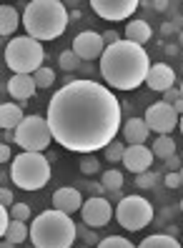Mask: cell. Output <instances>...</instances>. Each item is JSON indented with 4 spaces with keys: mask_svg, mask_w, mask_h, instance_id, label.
<instances>
[{
    "mask_svg": "<svg viewBox=\"0 0 183 248\" xmlns=\"http://www.w3.org/2000/svg\"><path fill=\"white\" fill-rule=\"evenodd\" d=\"M70 13L61 0H33L25 3L23 10V28L35 40H55L65 33Z\"/></svg>",
    "mask_w": 183,
    "mask_h": 248,
    "instance_id": "obj_3",
    "label": "cell"
},
{
    "mask_svg": "<svg viewBox=\"0 0 183 248\" xmlns=\"http://www.w3.org/2000/svg\"><path fill=\"white\" fill-rule=\"evenodd\" d=\"M53 140V130L46 115H25V121L15 128L13 143L18 145L23 153H43Z\"/></svg>",
    "mask_w": 183,
    "mask_h": 248,
    "instance_id": "obj_7",
    "label": "cell"
},
{
    "mask_svg": "<svg viewBox=\"0 0 183 248\" xmlns=\"http://www.w3.org/2000/svg\"><path fill=\"white\" fill-rule=\"evenodd\" d=\"M178 100H181V91H178V88H171V91L163 93V103H168V106L178 103Z\"/></svg>",
    "mask_w": 183,
    "mask_h": 248,
    "instance_id": "obj_36",
    "label": "cell"
},
{
    "mask_svg": "<svg viewBox=\"0 0 183 248\" xmlns=\"http://www.w3.org/2000/svg\"><path fill=\"white\" fill-rule=\"evenodd\" d=\"M178 91H181V98H183V83H181V85H178Z\"/></svg>",
    "mask_w": 183,
    "mask_h": 248,
    "instance_id": "obj_47",
    "label": "cell"
},
{
    "mask_svg": "<svg viewBox=\"0 0 183 248\" xmlns=\"http://www.w3.org/2000/svg\"><path fill=\"white\" fill-rule=\"evenodd\" d=\"M80 248H91V246H80Z\"/></svg>",
    "mask_w": 183,
    "mask_h": 248,
    "instance_id": "obj_49",
    "label": "cell"
},
{
    "mask_svg": "<svg viewBox=\"0 0 183 248\" xmlns=\"http://www.w3.org/2000/svg\"><path fill=\"white\" fill-rule=\"evenodd\" d=\"M78 236H83V238H86V243H101V241H98V233H93V228H88L86 223H83V226H78Z\"/></svg>",
    "mask_w": 183,
    "mask_h": 248,
    "instance_id": "obj_32",
    "label": "cell"
},
{
    "mask_svg": "<svg viewBox=\"0 0 183 248\" xmlns=\"http://www.w3.org/2000/svg\"><path fill=\"white\" fill-rule=\"evenodd\" d=\"M123 153H125V143L123 140H113L108 145V148L103 151V155H106V160H110V163H123Z\"/></svg>",
    "mask_w": 183,
    "mask_h": 248,
    "instance_id": "obj_26",
    "label": "cell"
},
{
    "mask_svg": "<svg viewBox=\"0 0 183 248\" xmlns=\"http://www.w3.org/2000/svg\"><path fill=\"white\" fill-rule=\"evenodd\" d=\"M0 248H15V246H13L10 241H5V238H3V246H0Z\"/></svg>",
    "mask_w": 183,
    "mask_h": 248,
    "instance_id": "obj_43",
    "label": "cell"
},
{
    "mask_svg": "<svg viewBox=\"0 0 183 248\" xmlns=\"http://www.w3.org/2000/svg\"><path fill=\"white\" fill-rule=\"evenodd\" d=\"M78 238V226L68 213L43 211L30 221V243L33 248H73Z\"/></svg>",
    "mask_w": 183,
    "mask_h": 248,
    "instance_id": "obj_4",
    "label": "cell"
},
{
    "mask_svg": "<svg viewBox=\"0 0 183 248\" xmlns=\"http://www.w3.org/2000/svg\"><path fill=\"white\" fill-rule=\"evenodd\" d=\"M138 248H183V243L176 236H168V233H153V236H146L140 241Z\"/></svg>",
    "mask_w": 183,
    "mask_h": 248,
    "instance_id": "obj_21",
    "label": "cell"
},
{
    "mask_svg": "<svg viewBox=\"0 0 183 248\" xmlns=\"http://www.w3.org/2000/svg\"><path fill=\"white\" fill-rule=\"evenodd\" d=\"M153 8H156V10H166L168 3H166V0H158V3H153Z\"/></svg>",
    "mask_w": 183,
    "mask_h": 248,
    "instance_id": "obj_42",
    "label": "cell"
},
{
    "mask_svg": "<svg viewBox=\"0 0 183 248\" xmlns=\"http://www.w3.org/2000/svg\"><path fill=\"white\" fill-rule=\"evenodd\" d=\"M166 186L168 188H181V173H166Z\"/></svg>",
    "mask_w": 183,
    "mask_h": 248,
    "instance_id": "obj_37",
    "label": "cell"
},
{
    "mask_svg": "<svg viewBox=\"0 0 183 248\" xmlns=\"http://www.w3.org/2000/svg\"><path fill=\"white\" fill-rule=\"evenodd\" d=\"M151 73V58L143 46H136L131 40H121L116 46H108L101 58V76L108 88L116 91H136L143 85Z\"/></svg>",
    "mask_w": 183,
    "mask_h": 248,
    "instance_id": "obj_2",
    "label": "cell"
},
{
    "mask_svg": "<svg viewBox=\"0 0 183 248\" xmlns=\"http://www.w3.org/2000/svg\"><path fill=\"white\" fill-rule=\"evenodd\" d=\"M80 218L88 228H103V226L110 223V218H113V206H110L108 198L93 196V198H88L86 203H83Z\"/></svg>",
    "mask_w": 183,
    "mask_h": 248,
    "instance_id": "obj_12",
    "label": "cell"
},
{
    "mask_svg": "<svg viewBox=\"0 0 183 248\" xmlns=\"http://www.w3.org/2000/svg\"><path fill=\"white\" fill-rule=\"evenodd\" d=\"M143 121H146V125L151 128V133L168 136L173 128H178L181 115L173 110V106H168V103H163V100H158V103H153V106L146 108Z\"/></svg>",
    "mask_w": 183,
    "mask_h": 248,
    "instance_id": "obj_9",
    "label": "cell"
},
{
    "mask_svg": "<svg viewBox=\"0 0 183 248\" xmlns=\"http://www.w3.org/2000/svg\"><path fill=\"white\" fill-rule=\"evenodd\" d=\"M173 110H176L178 115H183V98L178 100V103H173Z\"/></svg>",
    "mask_w": 183,
    "mask_h": 248,
    "instance_id": "obj_41",
    "label": "cell"
},
{
    "mask_svg": "<svg viewBox=\"0 0 183 248\" xmlns=\"http://www.w3.org/2000/svg\"><path fill=\"white\" fill-rule=\"evenodd\" d=\"M181 213H183V198H181Z\"/></svg>",
    "mask_w": 183,
    "mask_h": 248,
    "instance_id": "obj_48",
    "label": "cell"
},
{
    "mask_svg": "<svg viewBox=\"0 0 183 248\" xmlns=\"http://www.w3.org/2000/svg\"><path fill=\"white\" fill-rule=\"evenodd\" d=\"M8 176L20 191H40L50 181V160L43 153H18L10 163Z\"/></svg>",
    "mask_w": 183,
    "mask_h": 248,
    "instance_id": "obj_5",
    "label": "cell"
},
{
    "mask_svg": "<svg viewBox=\"0 0 183 248\" xmlns=\"http://www.w3.org/2000/svg\"><path fill=\"white\" fill-rule=\"evenodd\" d=\"M10 145L8 143H3V145H0V163H10Z\"/></svg>",
    "mask_w": 183,
    "mask_h": 248,
    "instance_id": "obj_39",
    "label": "cell"
},
{
    "mask_svg": "<svg viewBox=\"0 0 183 248\" xmlns=\"http://www.w3.org/2000/svg\"><path fill=\"white\" fill-rule=\"evenodd\" d=\"M123 38H125V40H131V43H136V46H146V43L153 38V31H151L148 20L136 18V20H131L128 25H125Z\"/></svg>",
    "mask_w": 183,
    "mask_h": 248,
    "instance_id": "obj_18",
    "label": "cell"
},
{
    "mask_svg": "<svg viewBox=\"0 0 183 248\" xmlns=\"http://www.w3.org/2000/svg\"><path fill=\"white\" fill-rule=\"evenodd\" d=\"M153 151L148 148V145H125V153H123V166L125 170H131V173H146L151 170L153 166Z\"/></svg>",
    "mask_w": 183,
    "mask_h": 248,
    "instance_id": "obj_13",
    "label": "cell"
},
{
    "mask_svg": "<svg viewBox=\"0 0 183 248\" xmlns=\"http://www.w3.org/2000/svg\"><path fill=\"white\" fill-rule=\"evenodd\" d=\"M178 128H181V133H183V115H181V123H178Z\"/></svg>",
    "mask_w": 183,
    "mask_h": 248,
    "instance_id": "obj_45",
    "label": "cell"
},
{
    "mask_svg": "<svg viewBox=\"0 0 183 248\" xmlns=\"http://www.w3.org/2000/svg\"><path fill=\"white\" fill-rule=\"evenodd\" d=\"M116 221L125 231H143L153 221V206L143 196H123L116 206Z\"/></svg>",
    "mask_w": 183,
    "mask_h": 248,
    "instance_id": "obj_8",
    "label": "cell"
},
{
    "mask_svg": "<svg viewBox=\"0 0 183 248\" xmlns=\"http://www.w3.org/2000/svg\"><path fill=\"white\" fill-rule=\"evenodd\" d=\"M83 196H80V191L78 188H73V186H63V188H58V191L53 193V208L55 211H61V213H78L80 208H83Z\"/></svg>",
    "mask_w": 183,
    "mask_h": 248,
    "instance_id": "obj_15",
    "label": "cell"
},
{
    "mask_svg": "<svg viewBox=\"0 0 183 248\" xmlns=\"http://www.w3.org/2000/svg\"><path fill=\"white\" fill-rule=\"evenodd\" d=\"M138 0H91V8L98 18L110 20V23H121L128 20L133 13L138 10Z\"/></svg>",
    "mask_w": 183,
    "mask_h": 248,
    "instance_id": "obj_10",
    "label": "cell"
},
{
    "mask_svg": "<svg viewBox=\"0 0 183 248\" xmlns=\"http://www.w3.org/2000/svg\"><path fill=\"white\" fill-rule=\"evenodd\" d=\"M10 216H13V221H20V223H30L33 221V211L28 203H15V206L10 208Z\"/></svg>",
    "mask_w": 183,
    "mask_h": 248,
    "instance_id": "obj_28",
    "label": "cell"
},
{
    "mask_svg": "<svg viewBox=\"0 0 183 248\" xmlns=\"http://www.w3.org/2000/svg\"><path fill=\"white\" fill-rule=\"evenodd\" d=\"M80 173H83V176L103 173V170H101V163H98V158H95V155H83V158H80Z\"/></svg>",
    "mask_w": 183,
    "mask_h": 248,
    "instance_id": "obj_30",
    "label": "cell"
},
{
    "mask_svg": "<svg viewBox=\"0 0 183 248\" xmlns=\"http://www.w3.org/2000/svg\"><path fill=\"white\" fill-rule=\"evenodd\" d=\"M163 163H166L168 173H178V170L183 168V160H181V155H171L168 160H163Z\"/></svg>",
    "mask_w": 183,
    "mask_h": 248,
    "instance_id": "obj_34",
    "label": "cell"
},
{
    "mask_svg": "<svg viewBox=\"0 0 183 248\" xmlns=\"http://www.w3.org/2000/svg\"><path fill=\"white\" fill-rule=\"evenodd\" d=\"M121 136L128 145H146V140L151 136V128L146 125L143 118H128L121 128Z\"/></svg>",
    "mask_w": 183,
    "mask_h": 248,
    "instance_id": "obj_17",
    "label": "cell"
},
{
    "mask_svg": "<svg viewBox=\"0 0 183 248\" xmlns=\"http://www.w3.org/2000/svg\"><path fill=\"white\" fill-rule=\"evenodd\" d=\"M176 73L173 68L168 65V63H153L151 65V73H148V78H146V85L151 91H156V93H166V91H171L176 88Z\"/></svg>",
    "mask_w": 183,
    "mask_h": 248,
    "instance_id": "obj_14",
    "label": "cell"
},
{
    "mask_svg": "<svg viewBox=\"0 0 183 248\" xmlns=\"http://www.w3.org/2000/svg\"><path fill=\"white\" fill-rule=\"evenodd\" d=\"M46 118L53 140L65 151L93 155L106 151L123 128V110L116 93L91 78L70 80L53 93Z\"/></svg>",
    "mask_w": 183,
    "mask_h": 248,
    "instance_id": "obj_1",
    "label": "cell"
},
{
    "mask_svg": "<svg viewBox=\"0 0 183 248\" xmlns=\"http://www.w3.org/2000/svg\"><path fill=\"white\" fill-rule=\"evenodd\" d=\"M181 160H183V153H181Z\"/></svg>",
    "mask_w": 183,
    "mask_h": 248,
    "instance_id": "obj_50",
    "label": "cell"
},
{
    "mask_svg": "<svg viewBox=\"0 0 183 248\" xmlns=\"http://www.w3.org/2000/svg\"><path fill=\"white\" fill-rule=\"evenodd\" d=\"M101 183L106 188V193H118L123 188V183H125V178H123V173L118 168H110V170L101 173Z\"/></svg>",
    "mask_w": 183,
    "mask_h": 248,
    "instance_id": "obj_24",
    "label": "cell"
},
{
    "mask_svg": "<svg viewBox=\"0 0 183 248\" xmlns=\"http://www.w3.org/2000/svg\"><path fill=\"white\" fill-rule=\"evenodd\" d=\"M181 243H183V236H181Z\"/></svg>",
    "mask_w": 183,
    "mask_h": 248,
    "instance_id": "obj_51",
    "label": "cell"
},
{
    "mask_svg": "<svg viewBox=\"0 0 183 248\" xmlns=\"http://www.w3.org/2000/svg\"><path fill=\"white\" fill-rule=\"evenodd\" d=\"M13 196H15V193H13L10 188H0V206H3V208H13V206H15Z\"/></svg>",
    "mask_w": 183,
    "mask_h": 248,
    "instance_id": "obj_33",
    "label": "cell"
},
{
    "mask_svg": "<svg viewBox=\"0 0 183 248\" xmlns=\"http://www.w3.org/2000/svg\"><path fill=\"white\" fill-rule=\"evenodd\" d=\"M161 33H163V35H178L181 31H178V28H176L171 20H168V23H163V25H161Z\"/></svg>",
    "mask_w": 183,
    "mask_h": 248,
    "instance_id": "obj_38",
    "label": "cell"
},
{
    "mask_svg": "<svg viewBox=\"0 0 183 248\" xmlns=\"http://www.w3.org/2000/svg\"><path fill=\"white\" fill-rule=\"evenodd\" d=\"M103 35V43H106V48L108 46H116V43H121L123 38H121V33H116V31H106V33H101Z\"/></svg>",
    "mask_w": 183,
    "mask_h": 248,
    "instance_id": "obj_35",
    "label": "cell"
},
{
    "mask_svg": "<svg viewBox=\"0 0 183 248\" xmlns=\"http://www.w3.org/2000/svg\"><path fill=\"white\" fill-rule=\"evenodd\" d=\"M95 248H138V246H133L128 238H123V236H108V238H103L101 243H98Z\"/></svg>",
    "mask_w": 183,
    "mask_h": 248,
    "instance_id": "obj_29",
    "label": "cell"
},
{
    "mask_svg": "<svg viewBox=\"0 0 183 248\" xmlns=\"http://www.w3.org/2000/svg\"><path fill=\"white\" fill-rule=\"evenodd\" d=\"M25 121V113H23V106L20 103H3L0 106V128L3 130H13Z\"/></svg>",
    "mask_w": 183,
    "mask_h": 248,
    "instance_id": "obj_19",
    "label": "cell"
},
{
    "mask_svg": "<svg viewBox=\"0 0 183 248\" xmlns=\"http://www.w3.org/2000/svg\"><path fill=\"white\" fill-rule=\"evenodd\" d=\"M5 91L13 100H18L20 106H25V100L28 98H33L35 91H38V85H35V78L33 76H23V73H18V76H13L5 85Z\"/></svg>",
    "mask_w": 183,
    "mask_h": 248,
    "instance_id": "obj_16",
    "label": "cell"
},
{
    "mask_svg": "<svg viewBox=\"0 0 183 248\" xmlns=\"http://www.w3.org/2000/svg\"><path fill=\"white\" fill-rule=\"evenodd\" d=\"M58 65H61L65 73H76V70L83 65V61H80V58L73 53V48H70V50H63V53H61V58H58Z\"/></svg>",
    "mask_w": 183,
    "mask_h": 248,
    "instance_id": "obj_25",
    "label": "cell"
},
{
    "mask_svg": "<svg viewBox=\"0 0 183 248\" xmlns=\"http://www.w3.org/2000/svg\"><path fill=\"white\" fill-rule=\"evenodd\" d=\"M5 241H10L13 246H20L25 241H30V226L28 223H20V221H13L8 233H5Z\"/></svg>",
    "mask_w": 183,
    "mask_h": 248,
    "instance_id": "obj_23",
    "label": "cell"
},
{
    "mask_svg": "<svg viewBox=\"0 0 183 248\" xmlns=\"http://www.w3.org/2000/svg\"><path fill=\"white\" fill-rule=\"evenodd\" d=\"M20 23H23V18L18 16V10L13 5H3V8H0V35H3V38L15 33Z\"/></svg>",
    "mask_w": 183,
    "mask_h": 248,
    "instance_id": "obj_20",
    "label": "cell"
},
{
    "mask_svg": "<svg viewBox=\"0 0 183 248\" xmlns=\"http://www.w3.org/2000/svg\"><path fill=\"white\" fill-rule=\"evenodd\" d=\"M33 78H35V85H38V88H50V85L55 83V73H53V68L43 65L38 73H33Z\"/></svg>",
    "mask_w": 183,
    "mask_h": 248,
    "instance_id": "obj_27",
    "label": "cell"
},
{
    "mask_svg": "<svg viewBox=\"0 0 183 248\" xmlns=\"http://www.w3.org/2000/svg\"><path fill=\"white\" fill-rule=\"evenodd\" d=\"M153 155L161 158V160H168L171 155H176V140L171 136H158L156 140H153Z\"/></svg>",
    "mask_w": 183,
    "mask_h": 248,
    "instance_id": "obj_22",
    "label": "cell"
},
{
    "mask_svg": "<svg viewBox=\"0 0 183 248\" xmlns=\"http://www.w3.org/2000/svg\"><path fill=\"white\" fill-rule=\"evenodd\" d=\"M181 53V46H166V55H178Z\"/></svg>",
    "mask_w": 183,
    "mask_h": 248,
    "instance_id": "obj_40",
    "label": "cell"
},
{
    "mask_svg": "<svg viewBox=\"0 0 183 248\" xmlns=\"http://www.w3.org/2000/svg\"><path fill=\"white\" fill-rule=\"evenodd\" d=\"M156 181H158L156 170H146V173H140V176H136V186L138 188H153Z\"/></svg>",
    "mask_w": 183,
    "mask_h": 248,
    "instance_id": "obj_31",
    "label": "cell"
},
{
    "mask_svg": "<svg viewBox=\"0 0 183 248\" xmlns=\"http://www.w3.org/2000/svg\"><path fill=\"white\" fill-rule=\"evenodd\" d=\"M178 173H181V188H183V168H181V170H178Z\"/></svg>",
    "mask_w": 183,
    "mask_h": 248,
    "instance_id": "obj_46",
    "label": "cell"
},
{
    "mask_svg": "<svg viewBox=\"0 0 183 248\" xmlns=\"http://www.w3.org/2000/svg\"><path fill=\"white\" fill-rule=\"evenodd\" d=\"M73 53L80 58L83 63L101 61L103 53H106L103 35H101V33H95V31H83V33H78L76 40H73Z\"/></svg>",
    "mask_w": 183,
    "mask_h": 248,
    "instance_id": "obj_11",
    "label": "cell"
},
{
    "mask_svg": "<svg viewBox=\"0 0 183 248\" xmlns=\"http://www.w3.org/2000/svg\"><path fill=\"white\" fill-rule=\"evenodd\" d=\"M5 65L15 73L23 76H33L43 68L46 61V50L40 46V40L30 38V35H15L5 43Z\"/></svg>",
    "mask_w": 183,
    "mask_h": 248,
    "instance_id": "obj_6",
    "label": "cell"
},
{
    "mask_svg": "<svg viewBox=\"0 0 183 248\" xmlns=\"http://www.w3.org/2000/svg\"><path fill=\"white\" fill-rule=\"evenodd\" d=\"M178 46H181V48H183V31H181V33H178Z\"/></svg>",
    "mask_w": 183,
    "mask_h": 248,
    "instance_id": "obj_44",
    "label": "cell"
}]
</instances>
